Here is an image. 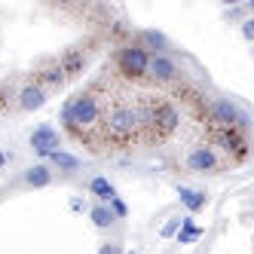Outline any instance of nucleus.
<instances>
[{"instance_id":"nucleus-19","label":"nucleus","mask_w":254,"mask_h":254,"mask_svg":"<svg viewBox=\"0 0 254 254\" xmlns=\"http://www.w3.org/2000/svg\"><path fill=\"white\" fill-rule=\"evenodd\" d=\"M43 83H46V86H62V83H64V74H62V67L56 64V67L43 70Z\"/></svg>"},{"instance_id":"nucleus-21","label":"nucleus","mask_w":254,"mask_h":254,"mask_svg":"<svg viewBox=\"0 0 254 254\" xmlns=\"http://www.w3.org/2000/svg\"><path fill=\"white\" fill-rule=\"evenodd\" d=\"M181 230V217H172V221L166 224V227H162V236H166V239H169V236H175Z\"/></svg>"},{"instance_id":"nucleus-24","label":"nucleus","mask_w":254,"mask_h":254,"mask_svg":"<svg viewBox=\"0 0 254 254\" xmlns=\"http://www.w3.org/2000/svg\"><path fill=\"white\" fill-rule=\"evenodd\" d=\"M83 208H86V202H83V199H77V196L70 199V211H83Z\"/></svg>"},{"instance_id":"nucleus-6","label":"nucleus","mask_w":254,"mask_h":254,"mask_svg":"<svg viewBox=\"0 0 254 254\" xmlns=\"http://www.w3.org/2000/svg\"><path fill=\"white\" fill-rule=\"evenodd\" d=\"M31 150L37 153V156H46L49 159L52 153L62 150V132L52 123H40L37 129L31 132Z\"/></svg>"},{"instance_id":"nucleus-5","label":"nucleus","mask_w":254,"mask_h":254,"mask_svg":"<svg viewBox=\"0 0 254 254\" xmlns=\"http://www.w3.org/2000/svg\"><path fill=\"white\" fill-rule=\"evenodd\" d=\"M147 62H150V56L138 43H129V46H123L117 52V67H120V74L129 77V80L147 77Z\"/></svg>"},{"instance_id":"nucleus-2","label":"nucleus","mask_w":254,"mask_h":254,"mask_svg":"<svg viewBox=\"0 0 254 254\" xmlns=\"http://www.w3.org/2000/svg\"><path fill=\"white\" fill-rule=\"evenodd\" d=\"M138 120H141V129H150L156 138H166L178 129V123H181V114H178V107L169 104V101H144L138 104Z\"/></svg>"},{"instance_id":"nucleus-11","label":"nucleus","mask_w":254,"mask_h":254,"mask_svg":"<svg viewBox=\"0 0 254 254\" xmlns=\"http://www.w3.org/2000/svg\"><path fill=\"white\" fill-rule=\"evenodd\" d=\"M46 104V89L37 83V86H25L19 92V107L22 111H40Z\"/></svg>"},{"instance_id":"nucleus-16","label":"nucleus","mask_w":254,"mask_h":254,"mask_svg":"<svg viewBox=\"0 0 254 254\" xmlns=\"http://www.w3.org/2000/svg\"><path fill=\"white\" fill-rule=\"evenodd\" d=\"M49 162H52V166H56L59 172H77V169H80V159H77L74 153H67V150L52 153V156H49Z\"/></svg>"},{"instance_id":"nucleus-18","label":"nucleus","mask_w":254,"mask_h":254,"mask_svg":"<svg viewBox=\"0 0 254 254\" xmlns=\"http://www.w3.org/2000/svg\"><path fill=\"white\" fill-rule=\"evenodd\" d=\"M86 64V56H83V52L80 49H70L67 52V56L59 62V67H62V74H74V70H80Z\"/></svg>"},{"instance_id":"nucleus-20","label":"nucleus","mask_w":254,"mask_h":254,"mask_svg":"<svg viewBox=\"0 0 254 254\" xmlns=\"http://www.w3.org/2000/svg\"><path fill=\"white\" fill-rule=\"evenodd\" d=\"M107 208H111V214H114V217H126V214H129V208H126V202H123L120 196H114L111 202H107Z\"/></svg>"},{"instance_id":"nucleus-13","label":"nucleus","mask_w":254,"mask_h":254,"mask_svg":"<svg viewBox=\"0 0 254 254\" xmlns=\"http://www.w3.org/2000/svg\"><path fill=\"white\" fill-rule=\"evenodd\" d=\"M178 199H181V205H184L190 214L193 211H202L208 205V196L202 190H193V187H178Z\"/></svg>"},{"instance_id":"nucleus-8","label":"nucleus","mask_w":254,"mask_h":254,"mask_svg":"<svg viewBox=\"0 0 254 254\" xmlns=\"http://www.w3.org/2000/svg\"><path fill=\"white\" fill-rule=\"evenodd\" d=\"M147 77L156 83H172L178 77V64L172 56H150L147 62Z\"/></svg>"},{"instance_id":"nucleus-4","label":"nucleus","mask_w":254,"mask_h":254,"mask_svg":"<svg viewBox=\"0 0 254 254\" xmlns=\"http://www.w3.org/2000/svg\"><path fill=\"white\" fill-rule=\"evenodd\" d=\"M104 132L111 141H132L141 132V120H138V107L132 104H117L111 114L104 117Z\"/></svg>"},{"instance_id":"nucleus-22","label":"nucleus","mask_w":254,"mask_h":254,"mask_svg":"<svg viewBox=\"0 0 254 254\" xmlns=\"http://www.w3.org/2000/svg\"><path fill=\"white\" fill-rule=\"evenodd\" d=\"M242 37L254 40V19H242Z\"/></svg>"},{"instance_id":"nucleus-14","label":"nucleus","mask_w":254,"mask_h":254,"mask_svg":"<svg viewBox=\"0 0 254 254\" xmlns=\"http://www.w3.org/2000/svg\"><path fill=\"white\" fill-rule=\"evenodd\" d=\"M89 193H92L101 205H107V202L117 196V187H114L107 178H92V181H89Z\"/></svg>"},{"instance_id":"nucleus-9","label":"nucleus","mask_w":254,"mask_h":254,"mask_svg":"<svg viewBox=\"0 0 254 254\" xmlns=\"http://www.w3.org/2000/svg\"><path fill=\"white\" fill-rule=\"evenodd\" d=\"M214 144L221 147L224 153H233V156H245L248 150V144H245V135L242 132H236V129H217V135H214Z\"/></svg>"},{"instance_id":"nucleus-12","label":"nucleus","mask_w":254,"mask_h":254,"mask_svg":"<svg viewBox=\"0 0 254 254\" xmlns=\"http://www.w3.org/2000/svg\"><path fill=\"white\" fill-rule=\"evenodd\" d=\"M22 184H25V187H49V184H52V169L46 166V162H37V166L25 169Z\"/></svg>"},{"instance_id":"nucleus-10","label":"nucleus","mask_w":254,"mask_h":254,"mask_svg":"<svg viewBox=\"0 0 254 254\" xmlns=\"http://www.w3.org/2000/svg\"><path fill=\"white\" fill-rule=\"evenodd\" d=\"M138 46L147 52V56H169V40H166V34H159V31H141Z\"/></svg>"},{"instance_id":"nucleus-23","label":"nucleus","mask_w":254,"mask_h":254,"mask_svg":"<svg viewBox=\"0 0 254 254\" xmlns=\"http://www.w3.org/2000/svg\"><path fill=\"white\" fill-rule=\"evenodd\" d=\"M98 254H123V248L117 245V242H107V245H101V251Z\"/></svg>"},{"instance_id":"nucleus-26","label":"nucleus","mask_w":254,"mask_h":254,"mask_svg":"<svg viewBox=\"0 0 254 254\" xmlns=\"http://www.w3.org/2000/svg\"><path fill=\"white\" fill-rule=\"evenodd\" d=\"M126 254H138V251H126Z\"/></svg>"},{"instance_id":"nucleus-17","label":"nucleus","mask_w":254,"mask_h":254,"mask_svg":"<svg viewBox=\"0 0 254 254\" xmlns=\"http://www.w3.org/2000/svg\"><path fill=\"white\" fill-rule=\"evenodd\" d=\"M89 217H92V224L98 227V230H107V227H114V221H117V217L111 214V208H107V205H92V208H89Z\"/></svg>"},{"instance_id":"nucleus-3","label":"nucleus","mask_w":254,"mask_h":254,"mask_svg":"<svg viewBox=\"0 0 254 254\" xmlns=\"http://www.w3.org/2000/svg\"><path fill=\"white\" fill-rule=\"evenodd\" d=\"M208 120H211V126H217V129H236L242 135L251 126L248 111H242L233 98H211L208 101Z\"/></svg>"},{"instance_id":"nucleus-7","label":"nucleus","mask_w":254,"mask_h":254,"mask_svg":"<svg viewBox=\"0 0 254 254\" xmlns=\"http://www.w3.org/2000/svg\"><path fill=\"white\" fill-rule=\"evenodd\" d=\"M184 166L196 175H208V172H217V153L214 147H208V144H199V147H190V153L184 156Z\"/></svg>"},{"instance_id":"nucleus-15","label":"nucleus","mask_w":254,"mask_h":254,"mask_svg":"<svg viewBox=\"0 0 254 254\" xmlns=\"http://www.w3.org/2000/svg\"><path fill=\"white\" fill-rule=\"evenodd\" d=\"M199 236H202V230H199L196 224H193V217L187 214V217H181V230H178V242L181 245H190V242H196Z\"/></svg>"},{"instance_id":"nucleus-25","label":"nucleus","mask_w":254,"mask_h":254,"mask_svg":"<svg viewBox=\"0 0 254 254\" xmlns=\"http://www.w3.org/2000/svg\"><path fill=\"white\" fill-rule=\"evenodd\" d=\"M6 159H9V156H6L3 150H0V169H3V166H6Z\"/></svg>"},{"instance_id":"nucleus-1","label":"nucleus","mask_w":254,"mask_h":254,"mask_svg":"<svg viewBox=\"0 0 254 254\" xmlns=\"http://www.w3.org/2000/svg\"><path fill=\"white\" fill-rule=\"evenodd\" d=\"M59 120H62L64 129L74 132V135H80L86 129H92V126H98V120H101V101H98V95L95 92H80L74 98H67L62 104Z\"/></svg>"}]
</instances>
